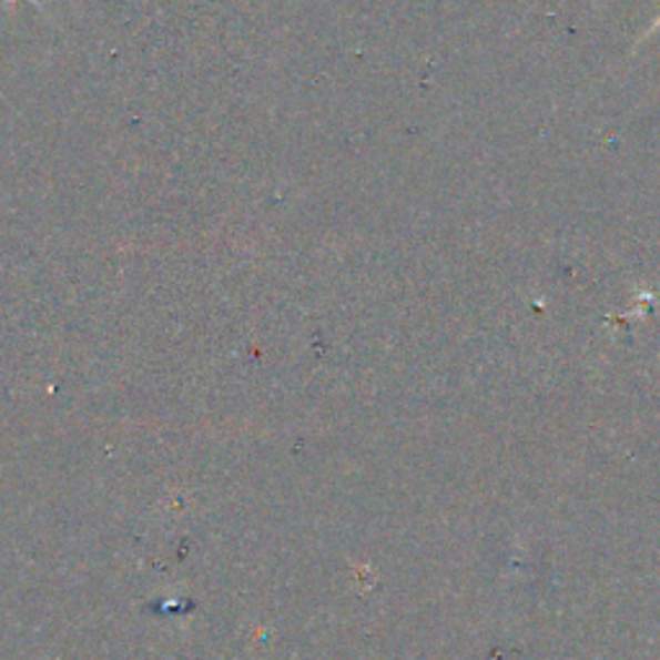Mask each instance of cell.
Wrapping results in <instances>:
<instances>
[{
    "label": "cell",
    "mask_w": 660,
    "mask_h": 660,
    "mask_svg": "<svg viewBox=\"0 0 660 660\" xmlns=\"http://www.w3.org/2000/svg\"><path fill=\"white\" fill-rule=\"evenodd\" d=\"M656 29H660V16H658V21L653 23V29H650V31H648V34H653V31H656ZM648 34H646V37H648Z\"/></svg>",
    "instance_id": "6da1fadb"
}]
</instances>
